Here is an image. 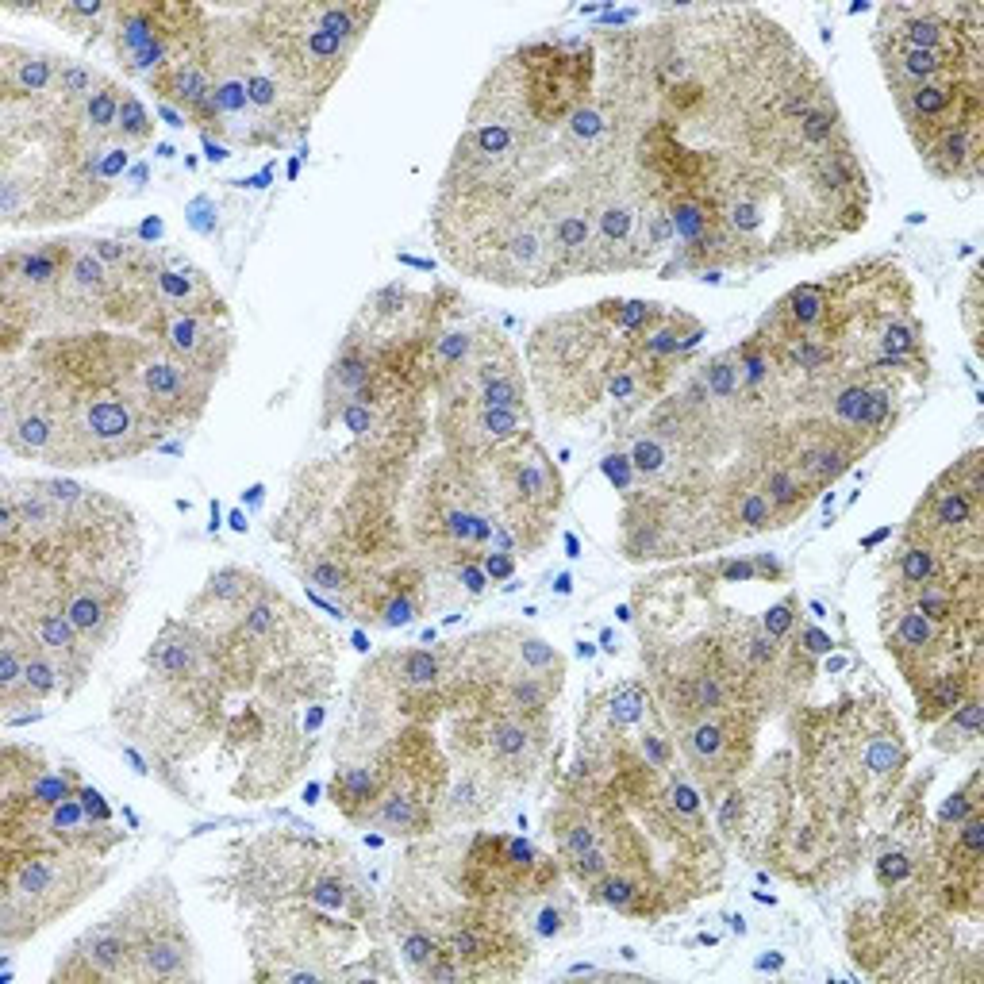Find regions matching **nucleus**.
<instances>
[{"label": "nucleus", "instance_id": "f257e3e1", "mask_svg": "<svg viewBox=\"0 0 984 984\" xmlns=\"http://www.w3.org/2000/svg\"><path fill=\"white\" fill-rule=\"evenodd\" d=\"M143 331L150 335V343L162 346L170 358L185 362L189 369H197L204 377H220L231 358V327L223 320H200V316H181V312H166V308H154L150 320L143 323Z\"/></svg>", "mask_w": 984, "mask_h": 984}, {"label": "nucleus", "instance_id": "f03ea898", "mask_svg": "<svg viewBox=\"0 0 984 984\" xmlns=\"http://www.w3.org/2000/svg\"><path fill=\"white\" fill-rule=\"evenodd\" d=\"M139 381H143V393H147L150 408L158 412V419L166 427L177 423H197L208 396H212V377H204L197 369H189L185 362L170 358L162 346L147 343L143 354V366H139Z\"/></svg>", "mask_w": 984, "mask_h": 984}, {"label": "nucleus", "instance_id": "7ed1b4c3", "mask_svg": "<svg viewBox=\"0 0 984 984\" xmlns=\"http://www.w3.org/2000/svg\"><path fill=\"white\" fill-rule=\"evenodd\" d=\"M185 977H197V950L173 900L139 942L131 961V981H185Z\"/></svg>", "mask_w": 984, "mask_h": 984}, {"label": "nucleus", "instance_id": "20e7f679", "mask_svg": "<svg viewBox=\"0 0 984 984\" xmlns=\"http://www.w3.org/2000/svg\"><path fill=\"white\" fill-rule=\"evenodd\" d=\"M154 296H158V308H166V312L227 323V304L216 293V285L208 281V273L197 270L177 250L158 258V266H154Z\"/></svg>", "mask_w": 984, "mask_h": 984}, {"label": "nucleus", "instance_id": "39448f33", "mask_svg": "<svg viewBox=\"0 0 984 984\" xmlns=\"http://www.w3.org/2000/svg\"><path fill=\"white\" fill-rule=\"evenodd\" d=\"M66 58L50 50H27L0 43V93L4 100H54Z\"/></svg>", "mask_w": 984, "mask_h": 984}, {"label": "nucleus", "instance_id": "423d86ee", "mask_svg": "<svg viewBox=\"0 0 984 984\" xmlns=\"http://www.w3.org/2000/svg\"><path fill=\"white\" fill-rule=\"evenodd\" d=\"M923 166L935 173L938 181H977L984 162V135L981 123L973 127H946L935 139L919 147Z\"/></svg>", "mask_w": 984, "mask_h": 984}, {"label": "nucleus", "instance_id": "0eeeda50", "mask_svg": "<svg viewBox=\"0 0 984 984\" xmlns=\"http://www.w3.org/2000/svg\"><path fill=\"white\" fill-rule=\"evenodd\" d=\"M508 462H512V489H516L523 516L546 519L550 512H558V504H562V481H558V469L550 466L546 450L527 439V454H516Z\"/></svg>", "mask_w": 984, "mask_h": 984}, {"label": "nucleus", "instance_id": "6e6552de", "mask_svg": "<svg viewBox=\"0 0 984 984\" xmlns=\"http://www.w3.org/2000/svg\"><path fill=\"white\" fill-rule=\"evenodd\" d=\"M385 792V769L377 765H343L331 781V800L346 819H369V808Z\"/></svg>", "mask_w": 984, "mask_h": 984}, {"label": "nucleus", "instance_id": "1a4fd4ad", "mask_svg": "<svg viewBox=\"0 0 984 984\" xmlns=\"http://www.w3.org/2000/svg\"><path fill=\"white\" fill-rule=\"evenodd\" d=\"M308 16L335 39H343L346 47L358 50L362 35L369 31L377 8L373 4H339V0H320V4H308Z\"/></svg>", "mask_w": 984, "mask_h": 984}, {"label": "nucleus", "instance_id": "9d476101", "mask_svg": "<svg viewBox=\"0 0 984 984\" xmlns=\"http://www.w3.org/2000/svg\"><path fill=\"white\" fill-rule=\"evenodd\" d=\"M938 723H942V727H938V735H935V750H942V754H961V750L977 746V738H981V727H984L981 689L969 692V696L961 700L958 708L946 715V719H938Z\"/></svg>", "mask_w": 984, "mask_h": 984}, {"label": "nucleus", "instance_id": "9b49d317", "mask_svg": "<svg viewBox=\"0 0 984 984\" xmlns=\"http://www.w3.org/2000/svg\"><path fill=\"white\" fill-rule=\"evenodd\" d=\"M946 573H950V566L942 562V554H938L931 542L904 535L900 550H896V589L911 592L919 589V585H927V581L946 577Z\"/></svg>", "mask_w": 984, "mask_h": 984}, {"label": "nucleus", "instance_id": "f8f14e48", "mask_svg": "<svg viewBox=\"0 0 984 984\" xmlns=\"http://www.w3.org/2000/svg\"><path fill=\"white\" fill-rule=\"evenodd\" d=\"M762 492L769 496V504H773V512H777V523L785 527L796 512H804V504H808V496H812V485L796 473L792 462H777L773 469H765Z\"/></svg>", "mask_w": 984, "mask_h": 984}, {"label": "nucleus", "instance_id": "ddd939ff", "mask_svg": "<svg viewBox=\"0 0 984 984\" xmlns=\"http://www.w3.org/2000/svg\"><path fill=\"white\" fill-rule=\"evenodd\" d=\"M381 665H385L381 677H393V685L400 692H431L439 681H443V665H439L435 654H427V650L389 654Z\"/></svg>", "mask_w": 984, "mask_h": 984}, {"label": "nucleus", "instance_id": "4468645a", "mask_svg": "<svg viewBox=\"0 0 984 984\" xmlns=\"http://www.w3.org/2000/svg\"><path fill=\"white\" fill-rule=\"evenodd\" d=\"M646 896H650V892H646L631 873H619V869L604 873V877L592 885V900L608 904V908H615L619 915H646V908H642Z\"/></svg>", "mask_w": 984, "mask_h": 984}, {"label": "nucleus", "instance_id": "2eb2a0df", "mask_svg": "<svg viewBox=\"0 0 984 984\" xmlns=\"http://www.w3.org/2000/svg\"><path fill=\"white\" fill-rule=\"evenodd\" d=\"M258 592H262V581L239 566L216 569V573L208 577V585H204V596H208V600H220L227 608H239L246 600H254Z\"/></svg>", "mask_w": 984, "mask_h": 984}, {"label": "nucleus", "instance_id": "dca6fc26", "mask_svg": "<svg viewBox=\"0 0 984 984\" xmlns=\"http://www.w3.org/2000/svg\"><path fill=\"white\" fill-rule=\"evenodd\" d=\"M700 385H704V393L708 400H723V404H731L742 396V381H738V362H735V350H723V354H715L708 358L704 366H700Z\"/></svg>", "mask_w": 984, "mask_h": 984}, {"label": "nucleus", "instance_id": "f3484780", "mask_svg": "<svg viewBox=\"0 0 984 984\" xmlns=\"http://www.w3.org/2000/svg\"><path fill=\"white\" fill-rule=\"evenodd\" d=\"M396 938H400V961L412 969V977H419L431 961L443 954V938L431 935V931L419 927V923H404V931L396 927Z\"/></svg>", "mask_w": 984, "mask_h": 984}, {"label": "nucleus", "instance_id": "a211bd4d", "mask_svg": "<svg viewBox=\"0 0 984 984\" xmlns=\"http://www.w3.org/2000/svg\"><path fill=\"white\" fill-rule=\"evenodd\" d=\"M731 523H735V535H758V531H769V527H781L773 504H769V496L762 492V485H758V489L738 492Z\"/></svg>", "mask_w": 984, "mask_h": 984}, {"label": "nucleus", "instance_id": "6ab92c4d", "mask_svg": "<svg viewBox=\"0 0 984 984\" xmlns=\"http://www.w3.org/2000/svg\"><path fill=\"white\" fill-rule=\"evenodd\" d=\"M116 139L127 143V147H147L150 139H154V116L147 112V104L139 100V93H131V89H123Z\"/></svg>", "mask_w": 984, "mask_h": 984}, {"label": "nucleus", "instance_id": "aec40b11", "mask_svg": "<svg viewBox=\"0 0 984 984\" xmlns=\"http://www.w3.org/2000/svg\"><path fill=\"white\" fill-rule=\"evenodd\" d=\"M473 404L477 408H516V412H527V385L523 377L516 373H504V377H492V381H481L473 389Z\"/></svg>", "mask_w": 984, "mask_h": 984}, {"label": "nucleus", "instance_id": "412c9836", "mask_svg": "<svg viewBox=\"0 0 984 984\" xmlns=\"http://www.w3.org/2000/svg\"><path fill=\"white\" fill-rule=\"evenodd\" d=\"M100 81H104V74H100V70L85 66V62H70V58H66V66H62V74H58V89H54V100H58V104H66V108H77L81 100L97 93Z\"/></svg>", "mask_w": 984, "mask_h": 984}, {"label": "nucleus", "instance_id": "4be33fe9", "mask_svg": "<svg viewBox=\"0 0 984 984\" xmlns=\"http://www.w3.org/2000/svg\"><path fill=\"white\" fill-rule=\"evenodd\" d=\"M865 769L873 777H896L904 769V742L896 735V727H892V735L877 731V735L865 742Z\"/></svg>", "mask_w": 984, "mask_h": 984}, {"label": "nucleus", "instance_id": "5701e85b", "mask_svg": "<svg viewBox=\"0 0 984 984\" xmlns=\"http://www.w3.org/2000/svg\"><path fill=\"white\" fill-rule=\"evenodd\" d=\"M489 788L481 781V773H469L462 777V785L454 788L450 796H446V819L450 823H458V819H477V815L489 808Z\"/></svg>", "mask_w": 984, "mask_h": 984}, {"label": "nucleus", "instance_id": "b1692460", "mask_svg": "<svg viewBox=\"0 0 984 984\" xmlns=\"http://www.w3.org/2000/svg\"><path fill=\"white\" fill-rule=\"evenodd\" d=\"M977 812H981V769H973V777L954 796H946V804L938 812V831H954L958 823H965L969 815Z\"/></svg>", "mask_w": 984, "mask_h": 984}, {"label": "nucleus", "instance_id": "393cba45", "mask_svg": "<svg viewBox=\"0 0 984 984\" xmlns=\"http://www.w3.org/2000/svg\"><path fill=\"white\" fill-rule=\"evenodd\" d=\"M873 873H877V885L885 888V892H892V888H904L919 873V861L904 846H888L873 861Z\"/></svg>", "mask_w": 984, "mask_h": 984}, {"label": "nucleus", "instance_id": "a878e982", "mask_svg": "<svg viewBox=\"0 0 984 984\" xmlns=\"http://www.w3.org/2000/svg\"><path fill=\"white\" fill-rule=\"evenodd\" d=\"M642 715H646V689H642L639 681H627V685H619L608 696V723H612L615 731L635 727Z\"/></svg>", "mask_w": 984, "mask_h": 984}, {"label": "nucleus", "instance_id": "bb28decb", "mask_svg": "<svg viewBox=\"0 0 984 984\" xmlns=\"http://www.w3.org/2000/svg\"><path fill=\"white\" fill-rule=\"evenodd\" d=\"M627 458H631V466H635V473H639L642 481H654V477H662L665 469H669L673 450H669V443L658 439V435H642V439H635V446H631Z\"/></svg>", "mask_w": 984, "mask_h": 984}, {"label": "nucleus", "instance_id": "cd10ccee", "mask_svg": "<svg viewBox=\"0 0 984 984\" xmlns=\"http://www.w3.org/2000/svg\"><path fill=\"white\" fill-rule=\"evenodd\" d=\"M304 585H312V589H320V592H335V596H339V592H354V577H350L346 562L320 554V558H312V562L304 566Z\"/></svg>", "mask_w": 984, "mask_h": 984}, {"label": "nucleus", "instance_id": "c85d7f7f", "mask_svg": "<svg viewBox=\"0 0 984 984\" xmlns=\"http://www.w3.org/2000/svg\"><path fill=\"white\" fill-rule=\"evenodd\" d=\"M665 808L677 815V819H689L692 827H704V796H700V788L685 781V777H669V785L662 792Z\"/></svg>", "mask_w": 984, "mask_h": 984}, {"label": "nucleus", "instance_id": "c756f323", "mask_svg": "<svg viewBox=\"0 0 984 984\" xmlns=\"http://www.w3.org/2000/svg\"><path fill=\"white\" fill-rule=\"evenodd\" d=\"M796 615H800V600H796V592H788V596H781V600L762 615V631L777 642L788 639V635L796 631Z\"/></svg>", "mask_w": 984, "mask_h": 984}, {"label": "nucleus", "instance_id": "7c9ffc66", "mask_svg": "<svg viewBox=\"0 0 984 984\" xmlns=\"http://www.w3.org/2000/svg\"><path fill=\"white\" fill-rule=\"evenodd\" d=\"M416 600L412 596H400V592H385V600L377 604V612L369 615V619H377L381 627H408V623H416Z\"/></svg>", "mask_w": 984, "mask_h": 984}, {"label": "nucleus", "instance_id": "2f4dec72", "mask_svg": "<svg viewBox=\"0 0 984 984\" xmlns=\"http://www.w3.org/2000/svg\"><path fill=\"white\" fill-rule=\"evenodd\" d=\"M573 923V915L569 911H562L554 900H546V904H539V911L531 915V931L539 938H562L566 931H573L569 927Z\"/></svg>", "mask_w": 984, "mask_h": 984}, {"label": "nucleus", "instance_id": "473e14b6", "mask_svg": "<svg viewBox=\"0 0 984 984\" xmlns=\"http://www.w3.org/2000/svg\"><path fill=\"white\" fill-rule=\"evenodd\" d=\"M796 650H800L804 658H823V654L835 650V639H831L827 631H819L815 623H808V627H800V635H796Z\"/></svg>", "mask_w": 984, "mask_h": 984}, {"label": "nucleus", "instance_id": "72a5a7b5", "mask_svg": "<svg viewBox=\"0 0 984 984\" xmlns=\"http://www.w3.org/2000/svg\"><path fill=\"white\" fill-rule=\"evenodd\" d=\"M600 469H604V477L612 481L615 489L619 492H631V485H635V466H631V458L627 454H608L604 462H600Z\"/></svg>", "mask_w": 984, "mask_h": 984}, {"label": "nucleus", "instance_id": "f704fd0d", "mask_svg": "<svg viewBox=\"0 0 984 984\" xmlns=\"http://www.w3.org/2000/svg\"><path fill=\"white\" fill-rule=\"evenodd\" d=\"M639 754L642 762H646V769H669V742L658 731H642Z\"/></svg>", "mask_w": 984, "mask_h": 984}, {"label": "nucleus", "instance_id": "c9c22d12", "mask_svg": "<svg viewBox=\"0 0 984 984\" xmlns=\"http://www.w3.org/2000/svg\"><path fill=\"white\" fill-rule=\"evenodd\" d=\"M977 285H981V270L969 273V289H965V308H961V316H965V327H969V335H973V346L981 350V323H977L981 300H977Z\"/></svg>", "mask_w": 984, "mask_h": 984}, {"label": "nucleus", "instance_id": "e433bc0d", "mask_svg": "<svg viewBox=\"0 0 984 984\" xmlns=\"http://www.w3.org/2000/svg\"><path fill=\"white\" fill-rule=\"evenodd\" d=\"M481 569H485L489 581H512L516 577V558L504 554V550H489V554H481Z\"/></svg>", "mask_w": 984, "mask_h": 984}, {"label": "nucleus", "instance_id": "4c0bfd02", "mask_svg": "<svg viewBox=\"0 0 984 984\" xmlns=\"http://www.w3.org/2000/svg\"><path fill=\"white\" fill-rule=\"evenodd\" d=\"M77 800H81V808L93 815L97 823H112V804H108V800H104V796H100L93 785H81V788H77Z\"/></svg>", "mask_w": 984, "mask_h": 984}, {"label": "nucleus", "instance_id": "58836bf2", "mask_svg": "<svg viewBox=\"0 0 984 984\" xmlns=\"http://www.w3.org/2000/svg\"><path fill=\"white\" fill-rule=\"evenodd\" d=\"M719 577H723L727 585H738V581H758V573H754V562H750V558H723V562H719Z\"/></svg>", "mask_w": 984, "mask_h": 984}, {"label": "nucleus", "instance_id": "ea45409f", "mask_svg": "<svg viewBox=\"0 0 984 984\" xmlns=\"http://www.w3.org/2000/svg\"><path fill=\"white\" fill-rule=\"evenodd\" d=\"M750 562H754V573H758L762 581H788V566L777 558V554H754Z\"/></svg>", "mask_w": 984, "mask_h": 984}, {"label": "nucleus", "instance_id": "a19ab883", "mask_svg": "<svg viewBox=\"0 0 984 984\" xmlns=\"http://www.w3.org/2000/svg\"><path fill=\"white\" fill-rule=\"evenodd\" d=\"M458 581H462V589H466L469 596H481L485 585H489V577H485L481 562H462V566H458Z\"/></svg>", "mask_w": 984, "mask_h": 984}, {"label": "nucleus", "instance_id": "79ce46f5", "mask_svg": "<svg viewBox=\"0 0 984 984\" xmlns=\"http://www.w3.org/2000/svg\"><path fill=\"white\" fill-rule=\"evenodd\" d=\"M738 815H742V792L731 788V792H727V800H723V808H719V831H723V835H735Z\"/></svg>", "mask_w": 984, "mask_h": 984}, {"label": "nucleus", "instance_id": "37998d69", "mask_svg": "<svg viewBox=\"0 0 984 984\" xmlns=\"http://www.w3.org/2000/svg\"><path fill=\"white\" fill-rule=\"evenodd\" d=\"M158 116H162V120L170 123L173 131H181V127H193V123H189V116H185V112H177V108H173V104H162V100H158Z\"/></svg>", "mask_w": 984, "mask_h": 984}, {"label": "nucleus", "instance_id": "c03bdc74", "mask_svg": "<svg viewBox=\"0 0 984 984\" xmlns=\"http://www.w3.org/2000/svg\"><path fill=\"white\" fill-rule=\"evenodd\" d=\"M123 758H127V762H131V769H135V773H139V777H150V765H147V758H143V754H139V750H135V746H123Z\"/></svg>", "mask_w": 984, "mask_h": 984}, {"label": "nucleus", "instance_id": "a18cd8bd", "mask_svg": "<svg viewBox=\"0 0 984 984\" xmlns=\"http://www.w3.org/2000/svg\"><path fill=\"white\" fill-rule=\"evenodd\" d=\"M135 235H139V239H143V246H147V243H154V239H158V235H162V220H154V216H150L147 223H139V231H135Z\"/></svg>", "mask_w": 984, "mask_h": 984}, {"label": "nucleus", "instance_id": "49530a36", "mask_svg": "<svg viewBox=\"0 0 984 984\" xmlns=\"http://www.w3.org/2000/svg\"><path fill=\"white\" fill-rule=\"evenodd\" d=\"M754 969H769V973H777V969H785V954H762V958L754 961Z\"/></svg>", "mask_w": 984, "mask_h": 984}, {"label": "nucleus", "instance_id": "de8ad7c7", "mask_svg": "<svg viewBox=\"0 0 984 984\" xmlns=\"http://www.w3.org/2000/svg\"><path fill=\"white\" fill-rule=\"evenodd\" d=\"M204 150H208V162H227V158H231V154H227V147L212 143V135H204Z\"/></svg>", "mask_w": 984, "mask_h": 984}, {"label": "nucleus", "instance_id": "09e8293b", "mask_svg": "<svg viewBox=\"0 0 984 984\" xmlns=\"http://www.w3.org/2000/svg\"><path fill=\"white\" fill-rule=\"evenodd\" d=\"M266 500V485H250V489L243 492V504H250V508H258Z\"/></svg>", "mask_w": 984, "mask_h": 984}, {"label": "nucleus", "instance_id": "8fccbe9b", "mask_svg": "<svg viewBox=\"0 0 984 984\" xmlns=\"http://www.w3.org/2000/svg\"><path fill=\"white\" fill-rule=\"evenodd\" d=\"M888 535H892V527H881V531H873V535H865V539H861V550H873V546H881V542H885Z\"/></svg>", "mask_w": 984, "mask_h": 984}, {"label": "nucleus", "instance_id": "3c124183", "mask_svg": "<svg viewBox=\"0 0 984 984\" xmlns=\"http://www.w3.org/2000/svg\"><path fill=\"white\" fill-rule=\"evenodd\" d=\"M227 523H231V531H239V535H246V527H250V523H246V512H239V508L227 516Z\"/></svg>", "mask_w": 984, "mask_h": 984}, {"label": "nucleus", "instance_id": "603ef678", "mask_svg": "<svg viewBox=\"0 0 984 984\" xmlns=\"http://www.w3.org/2000/svg\"><path fill=\"white\" fill-rule=\"evenodd\" d=\"M554 592H558V596H569V592H573V577H569V573H558V577H554Z\"/></svg>", "mask_w": 984, "mask_h": 984}, {"label": "nucleus", "instance_id": "864d4df0", "mask_svg": "<svg viewBox=\"0 0 984 984\" xmlns=\"http://www.w3.org/2000/svg\"><path fill=\"white\" fill-rule=\"evenodd\" d=\"M727 927H731V935H738V938H742V935H746V931H750L742 915H727Z\"/></svg>", "mask_w": 984, "mask_h": 984}, {"label": "nucleus", "instance_id": "5fc2aeb1", "mask_svg": "<svg viewBox=\"0 0 984 984\" xmlns=\"http://www.w3.org/2000/svg\"><path fill=\"white\" fill-rule=\"evenodd\" d=\"M566 558H581V539L577 535H566Z\"/></svg>", "mask_w": 984, "mask_h": 984}, {"label": "nucleus", "instance_id": "6e6d98bb", "mask_svg": "<svg viewBox=\"0 0 984 984\" xmlns=\"http://www.w3.org/2000/svg\"><path fill=\"white\" fill-rule=\"evenodd\" d=\"M612 642H615V635H612V631H608V627H604V631H600V646H604L608 654H615V646H612Z\"/></svg>", "mask_w": 984, "mask_h": 984}, {"label": "nucleus", "instance_id": "4d7b16f0", "mask_svg": "<svg viewBox=\"0 0 984 984\" xmlns=\"http://www.w3.org/2000/svg\"><path fill=\"white\" fill-rule=\"evenodd\" d=\"M354 646H358V650H362V654H366V650H369V639H366V631H354Z\"/></svg>", "mask_w": 984, "mask_h": 984}, {"label": "nucleus", "instance_id": "13d9d810", "mask_svg": "<svg viewBox=\"0 0 984 984\" xmlns=\"http://www.w3.org/2000/svg\"><path fill=\"white\" fill-rule=\"evenodd\" d=\"M577 654H581V658H592V654H596V646H592V642H581V646H577Z\"/></svg>", "mask_w": 984, "mask_h": 984}, {"label": "nucleus", "instance_id": "bf43d9fd", "mask_svg": "<svg viewBox=\"0 0 984 984\" xmlns=\"http://www.w3.org/2000/svg\"><path fill=\"white\" fill-rule=\"evenodd\" d=\"M754 900L758 904H777V896H769V892H754Z\"/></svg>", "mask_w": 984, "mask_h": 984}, {"label": "nucleus", "instance_id": "052dcab7", "mask_svg": "<svg viewBox=\"0 0 984 984\" xmlns=\"http://www.w3.org/2000/svg\"><path fill=\"white\" fill-rule=\"evenodd\" d=\"M808 608H812V615H815V619H823V615H827V608H823V604H819V600H812V604H808Z\"/></svg>", "mask_w": 984, "mask_h": 984}, {"label": "nucleus", "instance_id": "680f3d73", "mask_svg": "<svg viewBox=\"0 0 984 984\" xmlns=\"http://www.w3.org/2000/svg\"><path fill=\"white\" fill-rule=\"evenodd\" d=\"M173 154H177V150H173L170 143H162V147H158V158H173Z\"/></svg>", "mask_w": 984, "mask_h": 984}]
</instances>
